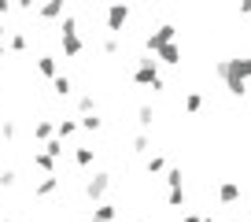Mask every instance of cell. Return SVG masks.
Returning <instances> with one entry per match:
<instances>
[{
  "label": "cell",
  "mask_w": 251,
  "mask_h": 222,
  "mask_svg": "<svg viewBox=\"0 0 251 222\" xmlns=\"http://www.w3.org/2000/svg\"><path fill=\"white\" fill-rule=\"evenodd\" d=\"M214 74H218L222 82H248L251 78V59L248 56H236V59H218L214 63Z\"/></svg>",
  "instance_id": "obj_1"
},
{
  "label": "cell",
  "mask_w": 251,
  "mask_h": 222,
  "mask_svg": "<svg viewBox=\"0 0 251 222\" xmlns=\"http://www.w3.org/2000/svg\"><path fill=\"white\" fill-rule=\"evenodd\" d=\"M81 48H85V41L78 37V19L63 15V56L74 59V56H81Z\"/></svg>",
  "instance_id": "obj_2"
},
{
  "label": "cell",
  "mask_w": 251,
  "mask_h": 222,
  "mask_svg": "<svg viewBox=\"0 0 251 222\" xmlns=\"http://www.w3.org/2000/svg\"><path fill=\"white\" fill-rule=\"evenodd\" d=\"M129 15H133V11L126 8V4H111V8L103 11V26H107L111 37H118V33H122V26L129 23Z\"/></svg>",
  "instance_id": "obj_3"
},
{
  "label": "cell",
  "mask_w": 251,
  "mask_h": 222,
  "mask_svg": "<svg viewBox=\"0 0 251 222\" xmlns=\"http://www.w3.org/2000/svg\"><path fill=\"white\" fill-rule=\"evenodd\" d=\"M133 82H137V85H144V89H148L151 82H159V59L141 56V59H137V67H133Z\"/></svg>",
  "instance_id": "obj_4"
},
{
  "label": "cell",
  "mask_w": 251,
  "mask_h": 222,
  "mask_svg": "<svg viewBox=\"0 0 251 222\" xmlns=\"http://www.w3.org/2000/svg\"><path fill=\"white\" fill-rule=\"evenodd\" d=\"M174 33H177V26H174V23H163V26H155V33H148V41H144V48H148V56L155 52V48L170 45V41H174Z\"/></svg>",
  "instance_id": "obj_5"
},
{
  "label": "cell",
  "mask_w": 251,
  "mask_h": 222,
  "mask_svg": "<svg viewBox=\"0 0 251 222\" xmlns=\"http://www.w3.org/2000/svg\"><path fill=\"white\" fill-rule=\"evenodd\" d=\"M107 189H111V174H93L85 182V196L89 200H100V204H103V196H107Z\"/></svg>",
  "instance_id": "obj_6"
},
{
  "label": "cell",
  "mask_w": 251,
  "mask_h": 222,
  "mask_svg": "<svg viewBox=\"0 0 251 222\" xmlns=\"http://www.w3.org/2000/svg\"><path fill=\"white\" fill-rule=\"evenodd\" d=\"M151 56H159V63H170V67H177V63H181V45H177V41H170V45L155 48Z\"/></svg>",
  "instance_id": "obj_7"
},
{
  "label": "cell",
  "mask_w": 251,
  "mask_h": 222,
  "mask_svg": "<svg viewBox=\"0 0 251 222\" xmlns=\"http://www.w3.org/2000/svg\"><path fill=\"white\" fill-rule=\"evenodd\" d=\"M74 134H78V119H59V122H55V141H63V144H67V141H71V137Z\"/></svg>",
  "instance_id": "obj_8"
},
{
  "label": "cell",
  "mask_w": 251,
  "mask_h": 222,
  "mask_svg": "<svg viewBox=\"0 0 251 222\" xmlns=\"http://www.w3.org/2000/svg\"><path fill=\"white\" fill-rule=\"evenodd\" d=\"M218 200L222 204H236V200H240V185L236 182H222L218 185Z\"/></svg>",
  "instance_id": "obj_9"
},
{
  "label": "cell",
  "mask_w": 251,
  "mask_h": 222,
  "mask_svg": "<svg viewBox=\"0 0 251 222\" xmlns=\"http://www.w3.org/2000/svg\"><path fill=\"white\" fill-rule=\"evenodd\" d=\"M55 189H59V174H48V178H41V182H37V189H33V193L45 200V196H52Z\"/></svg>",
  "instance_id": "obj_10"
},
{
  "label": "cell",
  "mask_w": 251,
  "mask_h": 222,
  "mask_svg": "<svg viewBox=\"0 0 251 222\" xmlns=\"http://www.w3.org/2000/svg\"><path fill=\"white\" fill-rule=\"evenodd\" d=\"M37 71L45 74V78H55V74H59V59H55V56H41V59H37Z\"/></svg>",
  "instance_id": "obj_11"
},
{
  "label": "cell",
  "mask_w": 251,
  "mask_h": 222,
  "mask_svg": "<svg viewBox=\"0 0 251 222\" xmlns=\"http://www.w3.org/2000/svg\"><path fill=\"white\" fill-rule=\"evenodd\" d=\"M52 93L55 96H71L74 93V82L67 78V74H55V78H52Z\"/></svg>",
  "instance_id": "obj_12"
},
{
  "label": "cell",
  "mask_w": 251,
  "mask_h": 222,
  "mask_svg": "<svg viewBox=\"0 0 251 222\" xmlns=\"http://www.w3.org/2000/svg\"><path fill=\"white\" fill-rule=\"evenodd\" d=\"M115 204H107V200H103V204H96V211H93V222H115Z\"/></svg>",
  "instance_id": "obj_13"
},
{
  "label": "cell",
  "mask_w": 251,
  "mask_h": 222,
  "mask_svg": "<svg viewBox=\"0 0 251 222\" xmlns=\"http://www.w3.org/2000/svg\"><path fill=\"white\" fill-rule=\"evenodd\" d=\"M37 15L41 19H59V15H67V4H59V0H55V4H45V8H37Z\"/></svg>",
  "instance_id": "obj_14"
},
{
  "label": "cell",
  "mask_w": 251,
  "mask_h": 222,
  "mask_svg": "<svg viewBox=\"0 0 251 222\" xmlns=\"http://www.w3.org/2000/svg\"><path fill=\"white\" fill-rule=\"evenodd\" d=\"M52 134H55V122H37V126H33V137H37V141L41 144H45V141H52Z\"/></svg>",
  "instance_id": "obj_15"
},
{
  "label": "cell",
  "mask_w": 251,
  "mask_h": 222,
  "mask_svg": "<svg viewBox=\"0 0 251 222\" xmlns=\"http://www.w3.org/2000/svg\"><path fill=\"white\" fill-rule=\"evenodd\" d=\"M74 163L78 166H93L96 163V148H74Z\"/></svg>",
  "instance_id": "obj_16"
},
{
  "label": "cell",
  "mask_w": 251,
  "mask_h": 222,
  "mask_svg": "<svg viewBox=\"0 0 251 222\" xmlns=\"http://www.w3.org/2000/svg\"><path fill=\"white\" fill-rule=\"evenodd\" d=\"M33 166H41V170H45V178H48V174H55V159H52V156H45V152H37V156H33Z\"/></svg>",
  "instance_id": "obj_17"
},
{
  "label": "cell",
  "mask_w": 251,
  "mask_h": 222,
  "mask_svg": "<svg viewBox=\"0 0 251 222\" xmlns=\"http://www.w3.org/2000/svg\"><path fill=\"white\" fill-rule=\"evenodd\" d=\"M100 126H103L100 115H81V119H78V130H89V134H96Z\"/></svg>",
  "instance_id": "obj_18"
},
{
  "label": "cell",
  "mask_w": 251,
  "mask_h": 222,
  "mask_svg": "<svg viewBox=\"0 0 251 222\" xmlns=\"http://www.w3.org/2000/svg\"><path fill=\"white\" fill-rule=\"evenodd\" d=\"M63 152H67V144H63V141H55V137H52V141H45V156H52V159H59V156H63Z\"/></svg>",
  "instance_id": "obj_19"
},
{
  "label": "cell",
  "mask_w": 251,
  "mask_h": 222,
  "mask_svg": "<svg viewBox=\"0 0 251 222\" xmlns=\"http://www.w3.org/2000/svg\"><path fill=\"white\" fill-rule=\"evenodd\" d=\"M200 108H203V96H200V93H188L185 96V111H188V115H196Z\"/></svg>",
  "instance_id": "obj_20"
},
{
  "label": "cell",
  "mask_w": 251,
  "mask_h": 222,
  "mask_svg": "<svg viewBox=\"0 0 251 222\" xmlns=\"http://www.w3.org/2000/svg\"><path fill=\"white\" fill-rule=\"evenodd\" d=\"M8 45H11V52H23V48L30 45V37H26V33H8Z\"/></svg>",
  "instance_id": "obj_21"
},
{
  "label": "cell",
  "mask_w": 251,
  "mask_h": 222,
  "mask_svg": "<svg viewBox=\"0 0 251 222\" xmlns=\"http://www.w3.org/2000/svg\"><path fill=\"white\" fill-rule=\"evenodd\" d=\"M78 111H81V115H96V96H81V100H78Z\"/></svg>",
  "instance_id": "obj_22"
},
{
  "label": "cell",
  "mask_w": 251,
  "mask_h": 222,
  "mask_svg": "<svg viewBox=\"0 0 251 222\" xmlns=\"http://www.w3.org/2000/svg\"><path fill=\"white\" fill-rule=\"evenodd\" d=\"M137 122H141V126H144V130H148V126H151V122H155V111H151V108H148V104H144V108H141V111H137Z\"/></svg>",
  "instance_id": "obj_23"
},
{
  "label": "cell",
  "mask_w": 251,
  "mask_h": 222,
  "mask_svg": "<svg viewBox=\"0 0 251 222\" xmlns=\"http://www.w3.org/2000/svg\"><path fill=\"white\" fill-rule=\"evenodd\" d=\"M166 204L170 207H185V189H170L166 193Z\"/></svg>",
  "instance_id": "obj_24"
},
{
  "label": "cell",
  "mask_w": 251,
  "mask_h": 222,
  "mask_svg": "<svg viewBox=\"0 0 251 222\" xmlns=\"http://www.w3.org/2000/svg\"><path fill=\"white\" fill-rule=\"evenodd\" d=\"M159 170H166V159L163 156H148V174H159Z\"/></svg>",
  "instance_id": "obj_25"
},
{
  "label": "cell",
  "mask_w": 251,
  "mask_h": 222,
  "mask_svg": "<svg viewBox=\"0 0 251 222\" xmlns=\"http://www.w3.org/2000/svg\"><path fill=\"white\" fill-rule=\"evenodd\" d=\"M15 170H11V166H8V170H0V189H11V185H15Z\"/></svg>",
  "instance_id": "obj_26"
},
{
  "label": "cell",
  "mask_w": 251,
  "mask_h": 222,
  "mask_svg": "<svg viewBox=\"0 0 251 222\" xmlns=\"http://www.w3.org/2000/svg\"><path fill=\"white\" fill-rule=\"evenodd\" d=\"M166 185H170V189H181V170H177V166L166 170Z\"/></svg>",
  "instance_id": "obj_27"
},
{
  "label": "cell",
  "mask_w": 251,
  "mask_h": 222,
  "mask_svg": "<svg viewBox=\"0 0 251 222\" xmlns=\"http://www.w3.org/2000/svg\"><path fill=\"white\" fill-rule=\"evenodd\" d=\"M148 148H151L148 134H137V141H133V152H141V156H144V152H148Z\"/></svg>",
  "instance_id": "obj_28"
},
{
  "label": "cell",
  "mask_w": 251,
  "mask_h": 222,
  "mask_svg": "<svg viewBox=\"0 0 251 222\" xmlns=\"http://www.w3.org/2000/svg\"><path fill=\"white\" fill-rule=\"evenodd\" d=\"M103 52L115 56V52H118V37H107V41H103Z\"/></svg>",
  "instance_id": "obj_29"
},
{
  "label": "cell",
  "mask_w": 251,
  "mask_h": 222,
  "mask_svg": "<svg viewBox=\"0 0 251 222\" xmlns=\"http://www.w3.org/2000/svg\"><path fill=\"white\" fill-rule=\"evenodd\" d=\"M0 134H4V141H11V137H15V122H4V126H0Z\"/></svg>",
  "instance_id": "obj_30"
},
{
  "label": "cell",
  "mask_w": 251,
  "mask_h": 222,
  "mask_svg": "<svg viewBox=\"0 0 251 222\" xmlns=\"http://www.w3.org/2000/svg\"><path fill=\"white\" fill-rule=\"evenodd\" d=\"M185 222H200V215H196V211H188V215H185Z\"/></svg>",
  "instance_id": "obj_31"
},
{
  "label": "cell",
  "mask_w": 251,
  "mask_h": 222,
  "mask_svg": "<svg viewBox=\"0 0 251 222\" xmlns=\"http://www.w3.org/2000/svg\"><path fill=\"white\" fill-rule=\"evenodd\" d=\"M4 37H8V26H4V19H0V41H4Z\"/></svg>",
  "instance_id": "obj_32"
},
{
  "label": "cell",
  "mask_w": 251,
  "mask_h": 222,
  "mask_svg": "<svg viewBox=\"0 0 251 222\" xmlns=\"http://www.w3.org/2000/svg\"><path fill=\"white\" fill-rule=\"evenodd\" d=\"M0 63H4V41H0Z\"/></svg>",
  "instance_id": "obj_33"
},
{
  "label": "cell",
  "mask_w": 251,
  "mask_h": 222,
  "mask_svg": "<svg viewBox=\"0 0 251 222\" xmlns=\"http://www.w3.org/2000/svg\"><path fill=\"white\" fill-rule=\"evenodd\" d=\"M4 222H19V219H4Z\"/></svg>",
  "instance_id": "obj_34"
},
{
  "label": "cell",
  "mask_w": 251,
  "mask_h": 222,
  "mask_svg": "<svg viewBox=\"0 0 251 222\" xmlns=\"http://www.w3.org/2000/svg\"><path fill=\"white\" fill-rule=\"evenodd\" d=\"M200 222H214V219H200Z\"/></svg>",
  "instance_id": "obj_35"
}]
</instances>
